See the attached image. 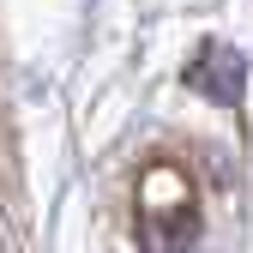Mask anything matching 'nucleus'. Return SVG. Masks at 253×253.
<instances>
[{
	"instance_id": "obj_1",
	"label": "nucleus",
	"mask_w": 253,
	"mask_h": 253,
	"mask_svg": "<svg viewBox=\"0 0 253 253\" xmlns=\"http://www.w3.org/2000/svg\"><path fill=\"white\" fill-rule=\"evenodd\" d=\"M139 241L145 253H193L199 241V199L169 157L139 175Z\"/></svg>"
}]
</instances>
